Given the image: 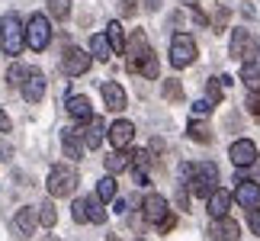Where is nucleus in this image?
<instances>
[{"label": "nucleus", "instance_id": "obj_25", "mask_svg": "<svg viewBox=\"0 0 260 241\" xmlns=\"http://www.w3.org/2000/svg\"><path fill=\"white\" fill-rule=\"evenodd\" d=\"M186 135L193 138V142H199V145H209V142H212V129H209L203 119H196V116H193V123L186 126Z\"/></svg>", "mask_w": 260, "mask_h": 241}, {"label": "nucleus", "instance_id": "obj_16", "mask_svg": "<svg viewBox=\"0 0 260 241\" xmlns=\"http://www.w3.org/2000/svg\"><path fill=\"white\" fill-rule=\"evenodd\" d=\"M68 116L77 119V123H87V119H93V103H90V97H68Z\"/></svg>", "mask_w": 260, "mask_h": 241}, {"label": "nucleus", "instance_id": "obj_33", "mask_svg": "<svg viewBox=\"0 0 260 241\" xmlns=\"http://www.w3.org/2000/svg\"><path fill=\"white\" fill-rule=\"evenodd\" d=\"M212 106H215L212 100H196V103H193V116L196 119H206L209 113H212Z\"/></svg>", "mask_w": 260, "mask_h": 241}, {"label": "nucleus", "instance_id": "obj_13", "mask_svg": "<svg viewBox=\"0 0 260 241\" xmlns=\"http://www.w3.org/2000/svg\"><path fill=\"white\" fill-rule=\"evenodd\" d=\"M235 199L241 203V209H254V206H260V184H254V180H244V177H238Z\"/></svg>", "mask_w": 260, "mask_h": 241}, {"label": "nucleus", "instance_id": "obj_26", "mask_svg": "<svg viewBox=\"0 0 260 241\" xmlns=\"http://www.w3.org/2000/svg\"><path fill=\"white\" fill-rule=\"evenodd\" d=\"M106 39L113 45V55H125V33H122V23H109L106 26Z\"/></svg>", "mask_w": 260, "mask_h": 241}, {"label": "nucleus", "instance_id": "obj_8", "mask_svg": "<svg viewBox=\"0 0 260 241\" xmlns=\"http://www.w3.org/2000/svg\"><path fill=\"white\" fill-rule=\"evenodd\" d=\"M90 62H93V58H90L84 48H71V52L61 58V71H64L68 77H81V74L90 71Z\"/></svg>", "mask_w": 260, "mask_h": 241}, {"label": "nucleus", "instance_id": "obj_40", "mask_svg": "<svg viewBox=\"0 0 260 241\" xmlns=\"http://www.w3.org/2000/svg\"><path fill=\"white\" fill-rule=\"evenodd\" d=\"M183 4H193V0H183Z\"/></svg>", "mask_w": 260, "mask_h": 241}, {"label": "nucleus", "instance_id": "obj_12", "mask_svg": "<svg viewBox=\"0 0 260 241\" xmlns=\"http://www.w3.org/2000/svg\"><path fill=\"white\" fill-rule=\"evenodd\" d=\"M145 52H151V45H148V36L142 33V29H135L132 36L125 39V55H128V71H132V68L142 62V55Z\"/></svg>", "mask_w": 260, "mask_h": 241}, {"label": "nucleus", "instance_id": "obj_17", "mask_svg": "<svg viewBox=\"0 0 260 241\" xmlns=\"http://www.w3.org/2000/svg\"><path fill=\"white\" fill-rule=\"evenodd\" d=\"M61 145H64V155L71 161H77L84 152V132L81 129H61Z\"/></svg>", "mask_w": 260, "mask_h": 241}, {"label": "nucleus", "instance_id": "obj_30", "mask_svg": "<svg viewBox=\"0 0 260 241\" xmlns=\"http://www.w3.org/2000/svg\"><path fill=\"white\" fill-rule=\"evenodd\" d=\"M48 13L55 19H68L71 16V0H48Z\"/></svg>", "mask_w": 260, "mask_h": 241}, {"label": "nucleus", "instance_id": "obj_38", "mask_svg": "<svg viewBox=\"0 0 260 241\" xmlns=\"http://www.w3.org/2000/svg\"><path fill=\"white\" fill-rule=\"evenodd\" d=\"M0 132H10V116L0 109Z\"/></svg>", "mask_w": 260, "mask_h": 241}, {"label": "nucleus", "instance_id": "obj_22", "mask_svg": "<svg viewBox=\"0 0 260 241\" xmlns=\"http://www.w3.org/2000/svg\"><path fill=\"white\" fill-rule=\"evenodd\" d=\"M241 80L247 84V90H260V62L257 58H247L241 65Z\"/></svg>", "mask_w": 260, "mask_h": 241}, {"label": "nucleus", "instance_id": "obj_11", "mask_svg": "<svg viewBox=\"0 0 260 241\" xmlns=\"http://www.w3.org/2000/svg\"><path fill=\"white\" fill-rule=\"evenodd\" d=\"M167 213H171V206H167V199H164L161 193H148V196H145V203H142V216H145V222L157 225Z\"/></svg>", "mask_w": 260, "mask_h": 241}, {"label": "nucleus", "instance_id": "obj_19", "mask_svg": "<svg viewBox=\"0 0 260 241\" xmlns=\"http://www.w3.org/2000/svg\"><path fill=\"white\" fill-rule=\"evenodd\" d=\"M42 97H45V77L39 71H29L26 84H23V100L26 103H39Z\"/></svg>", "mask_w": 260, "mask_h": 241}, {"label": "nucleus", "instance_id": "obj_36", "mask_svg": "<svg viewBox=\"0 0 260 241\" xmlns=\"http://www.w3.org/2000/svg\"><path fill=\"white\" fill-rule=\"evenodd\" d=\"M247 225H251V232L260 238V206H254V209H247Z\"/></svg>", "mask_w": 260, "mask_h": 241}, {"label": "nucleus", "instance_id": "obj_35", "mask_svg": "<svg viewBox=\"0 0 260 241\" xmlns=\"http://www.w3.org/2000/svg\"><path fill=\"white\" fill-rule=\"evenodd\" d=\"M247 113L260 119V90H251V94H247Z\"/></svg>", "mask_w": 260, "mask_h": 241}, {"label": "nucleus", "instance_id": "obj_37", "mask_svg": "<svg viewBox=\"0 0 260 241\" xmlns=\"http://www.w3.org/2000/svg\"><path fill=\"white\" fill-rule=\"evenodd\" d=\"M174 225H177V216H174V213H167V216L161 219V222H157V232H161V235H167Z\"/></svg>", "mask_w": 260, "mask_h": 241}, {"label": "nucleus", "instance_id": "obj_32", "mask_svg": "<svg viewBox=\"0 0 260 241\" xmlns=\"http://www.w3.org/2000/svg\"><path fill=\"white\" fill-rule=\"evenodd\" d=\"M164 100H171V103H180L183 100V87H180V80H164Z\"/></svg>", "mask_w": 260, "mask_h": 241}, {"label": "nucleus", "instance_id": "obj_4", "mask_svg": "<svg viewBox=\"0 0 260 241\" xmlns=\"http://www.w3.org/2000/svg\"><path fill=\"white\" fill-rule=\"evenodd\" d=\"M45 184H48V193L52 196H71L77 190V170L71 164H58V167H52Z\"/></svg>", "mask_w": 260, "mask_h": 241}, {"label": "nucleus", "instance_id": "obj_14", "mask_svg": "<svg viewBox=\"0 0 260 241\" xmlns=\"http://www.w3.org/2000/svg\"><path fill=\"white\" fill-rule=\"evenodd\" d=\"M106 135L113 142V148H128L135 138V126L128 119H119V123H113V129H106Z\"/></svg>", "mask_w": 260, "mask_h": 241}, {"label": "nucleus", "instance_id": "obj_41", "mask_svg": "<svg viewBox=\"0 0 260 241\" xmlns=\"http://www.w3.org/2000/svg\"><path fill=\"white\" fill-rule=\"evenodd\" d=\"M135 241H142V238H135Z\"/></svg>", "mask_w": 260, "mask_h": 241}, {"label": "nucleus", "instance_id": "obj_1", "mask_svg": "<svg viewBox=\"0 0 260 241\" xmlns=\"http://www.w3.org/2000/svg\"><path fill=\"white\" fill-rule=\"evenodd\" d=\"M183 184L189 193L199 199H209V193L218 187V167L212 161H196V164H183Z\"/></svg>", "mask_w": 260, "mask_h": 241}, {"label": "nucleus", "instance_id": "obj_6", "mask_svg": "<svg viewBox=\"0 0 260 241\" xmlns=\"http://www.w3.org/2000/svg\"><path fill=\"white\" fill-rule=\"evenodd\" d=\"M196 62V39L189 33H177L171 39V65L174 68H189Z\"/></svg>", "mask_w": 260, "mask_h": 241}, {"label": "nucleus", "instance_id": "obj_28", "mask_svg": "<svg viewBox=\"0 0 260 241\" xmlns=\"http://www.w3.org/2000/svg\"><path fill=\"white\" fill-rule=\"evenodd\" d=\"M116 193H119L116 174H109V177H103V180L96 184V196H100V203H113V199H116Z\"/></svg>", "mask_w": 260, "mask_h": 241}, {"label": "nucleus", "instance_id": "obj_23", "mask_svg": "<svg viewBox=\"0 0 260 241\" xmlns=\"http://www.w3.org/2000/svg\"><path fill=\"white\" fill-rule=\"evenodd\" d=\"M90 55H93V58H100V62H109V55H113V45H109L106 33H96V36H90Z\"/></svg>", "mask_w": 260, "mask_h": 241}, {"label": "nucleus", "instance_id": "obj_7", "mask_svg": "<svg viewBox=\"0 0 260 241\" xmlns=\"http://www.w3.org/2000/svg\"><path fill=\"white\" fill-rule=\"evenodd\" d=\"M228 158H232L235 167H251V164H257V145L251 138H238V142H232V148H228Z\"/></svg>", "mask_w": 260, "mask_h": 241}, {"label": "nucleus", "instance_id": "obj_10", "mask_svg": "<svg viewBox=\"0 0 260 241\" xmlns=\"http://www.w3.org/2000/svg\"><path fill=\"white\" fill-rule=\"evenodd\" d=\"M209 238L212 241H238L241 238V225L228 216H218V219H212V225H209Z\"/></svg>", "mask_w": 260, "mask_h": 241}, {"label": "nucleus", "instance_id": "obj_18", "mask_svg": "<svg viewBox=\"0 0 260 241\" xmlns=\"http://www.w3.org/2000/svg\"><path fill=\"white\" fill-rule=\"evenodd\" d=\"M103 135H106V123L100 116H93V119L84 123V145L87 148H100L103 145Z\"/></svg>", "mask_w": 260, "mask_h": 241}, {"label": "nucleus", "instance_id": "obj_9", "mask_svg": "<svg viewBox=\"0 0 260 241\" xmlns=\"http://www.w3.org/2000/svg\"><path fill=\"white\" fill-rule=\"evenodd\" d=\"M36 222H39V209L36 206H23L13 216V232H16V238L26 241L29 235H36Z\"/></svg>", "mask_w": 260, "mask_h": 241}, {"label": "nucleus", "instance_id": "obj_21", "mask_svg": "<svg viewBox=\"0 0 260 241\" xmlns=\"http://www.w3.org/2000/svg\"><path fill=\"white\" fill-rule=\"evenodd\" d=\"M128 167H132V155H128L125 148H116V152L106 158V170H109V174H122V170H128Z\"/></svg>", "mask_w": 260, "mask_h": 241}, {"label": "nucleus", "instance_id": "obj_3", "mask_svg": "<svg viewBox=\"0 0 260 241\" xmlns=\"http://www.w3.org/2000/svg\"><path fill=\"white\" fill-rule=\"evenodd\" d=\"M71 219L77 225H84V222L103 225L106 222V209L100 203V196H81V199H74V206H71Z\"/></svg>", "mask_w": 260, "mask_h": 241}, {"label": "nucleus", "instance_id": "obj_24", "mask_svg": "<svg viewBox=\"0 0 260 241\" xmlns=\"http://www.w3.org/2000/svg\"><path fill=\"white\" fill-rule=\"evenodd\" d=\"M157 71H161V68H157V55H154V52H145L142 62L132 68V74H142V77H148V80H154Z\"/></svg>", "mask_w": 260, "mask_h": 241}, {"label": "nucleus", "instance_id": "obj_2", "mask_svg": "<svg viewBox=\"0 0 260 241\" xmlns=\"http://www.w3.org/2000/svg\"><path fill=\"white\" fill-rule=\"evenodd\" d=\"M0 45H4V52L10 58H16L19 52H23V45H26V26H23V19H19L16 13H7L4 19H0Z\"/></svg>", "mask_w": 260, "mask_h": 241}, {"label": "nucleus", "instance_id": "obj_31", "mask_svg": "<svg viewBox=\"0 0 260 241\" xmlns=\"http://www.w3.org/2000/svg\"><path fill=\"white\" fill-rule=\"evenodd\" d=\"M39 222H42L45 228H52V225L58 222V213H55V206L48 203V199H45L42 206H39Z\"/></svg>", "mask_w": 260, "mask_h": 241}, {"label": "nucleus", "instance_id": "obj_20", "mask_svg": "<svg viewBox=\"0 0 260 241\" xmlns=\"http://www.w3.org/2000/svg\"><path fill=\"white\" fill-rule=\"evenodd\" d=\"M232 193L228 190H222V187H215L212 193H209V216L212 219H218V216H228V206H232Z\"/></svg>", "mask_w": 260, "mask_h": 241}, {"label": "nucleus", "instance_id": "obj_34", "mask_svg": "<svg viewBox=\"0 0 260 241\" xmlns=\"http://www.w3.org/2000/svg\"><path fill=\"white\" fill-rule=\"evenodd\" d=\"M225 23H228V7H218L215 16H212V29H215V33H222Z\"/></svg>", "mask_w": 260, "mask_h": 241}, {"label": "nucleus", "instance_id": "obj_29", "mask_svg": "<svg viewBox=\"0 0 260 241\" xmlns=\"http://www.w3.org/2000/svg\"><path fill=\"white\" fill-rule=\"evenodd\" d=\"M29 71H32V68H26L23 62H13V65H10V71H7V84L10 87H23L26 77H29Z\"/></svg>", "mask_w": 260, "mask_h": 241}, {"label": "nucleus", "instance_id": "obj_39", "mask_svg": "<svg viewBox=\"0 0 260 241\" xmlns=\"http://www.w3.org/2000/svg\"><path fill=\"white\" fill-rule=\"evenodd\" d=\"M161 4H164V0H145V7H148V10H161Z\"/></svg>", "mask_w": 260, "mask_h": 241}, {"label": "nucleus", "instance_id": "obj_42", "mask_svg": "<svg viewBox=\"0 0 260 241\" xmlns=\"http://www.w3.org/2000/svg\"><path fill=\"white\" fill-rule=\"evenodd\" d=\"M257 62H260V55H257Z\"/></svg>", "mask_w": 260, "mask_h": 241}, {"label": "nucleus", "instance_id": "obj_5", "mask_svg": "<svg viewBox=\"0 0 260 241\" xmlns=\"http://www.w3.org/2000/svg\"><path fill=\"white\" fill-rule=\"evenodd\" d=\"M48 42H52V26H48V19L42 13H32L26 23V45L32 48V52H45Z\"/></svg>", "mask_w": 260, "mask_h": 241}, {"label": "nucleus", "instance_id": "obj_15", "mask_svg": "<svg viewBox=\"0 0 260 241\" xmlns=\"http://www.w3.org/2000/svg\"><path fill=\"white\" fill-rule=\"evenodd\" d=\"M100 90H103V100H106V109H109V113H122L125 103H128V100H125V90L119 87L116 80H106Z\"/></svg>", "mask_w": 260, "mask_h": 241}, {"label": "nucleus", "instance_id": "obj_27", "mask_svg": "<svg viewBox=\"0 0 260 241\" xmlns=\"http://www.w3.org/2000/svg\"><path fill=\"white\" fill-rule=\"evenodd\" d=\"M228 84H232V77H228V74H225V77H212V80L206 84V100H212V103H222Z\"/></svg>", "mask_w": 260, "mask_h": 241}]
</instances>
